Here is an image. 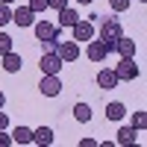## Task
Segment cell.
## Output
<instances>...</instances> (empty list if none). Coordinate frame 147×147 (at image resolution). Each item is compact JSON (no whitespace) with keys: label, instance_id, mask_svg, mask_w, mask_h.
Listing matches in <instances>:
<instances>
[{"label":"cell","instance_id":"obj_1","mask_svg":"<svg viewBox=\"0 0 147 147\" xmlns=\"http://www.w3.org/2000/svg\"><path fill=\"white\" fill-rule=\"evenodd\" d=\"M124 35V30H121V21L118 18H106L100 24V41L106 44V50L109 53H115V41Z\"/></svg>","mask_w":147,"mask_h":147},{"label":"cell","instance_id":"obj_2","mask_svg":"<svg viewBox=\"0 0 147 147\" xmlns=\"http://www.w3.org/2000/svg\"><path fill=\"white\" fill-rule=\"evenodd\" d=\"M115 71V77H118V82H132L138 77V65H136V56H121V62L112 68Z\"/></svg>","mask_w":147,"mask_h":147},{"label":"cell","instance_id":"obj_3","mask_svg":"<svg viewBox=\"0 0 147 147\" xmlns=\"http://www.w3.org/2000/svg\"><path fill=\"white\" fill-rule=\"evenodd\" d=\"M38 91L44 97H59V91H62V80H59V74H41Z\"/></svg>","mask_w":147,"mask_h":147},{"label":"cell","instance_id":"obj_4","mask_svg":"<svg viewBox=\"0 0 147 147\" xmlns=\"http://www.w3.org/2000/svg\"><path fill=\"white\" fill-rule=\"evenodd\" d=\"M38 68H41V74H59V71L65 68V62L59 59L56 50H47V53L38 59Z\"/></svg>","mask_w":147,"mask_h":147},{"label":"cell","instance_id":"obj_5","mask_svg":"<svg viewBox=\"0 0 147 147\" xmlns=\"http://www.w3.org/2000/svg\"><path fill=\"white\" fill-rule=\"evenodd\" d=\"M32 32H35V38L38 41H53V38H59V27H53L50 21H35L32 24Z\"/></svg>","mask_w":147,"mask_h":147},{"label":"cell","instance_id":"obj_6","mask_svg":"<svg viewBox=\"0 0 147 147\" xmlns=\"http://www.w3.org/2000/svg\"><path fill=\"white\" fill-rule=\"evenodd\" d=\"M71 30H74V41H77V44H80V41H91L94 35H97V32H94V24H91L88 18H80Z\"/></svg>","mask_w":147,"mask_h":147},{"label":"cell","instance_id":"obj_7","mask_svg":"<svg viewBox=\"0 0 147 147\" xmlns=\"http://www.w3.org/2000/svg\"><path fill=\"white\" fill-rule=\"evenodd\" d=\"M53 50L59 53L62 62H77V59H80V44L77 41H56Z\"/></svg>","mask_w":147,"mask_h":147},{"label":"cell","instance_id":"obj_8","mask_svg":"<svg viewBox=\"0 0 147 147\" xmlns=\"http://www.w3.org/2000/svg\"><path fill=\"white\" fill-rule=\"evenodd\" d=\"M85 56H88L91 62H103L109 56V50H106V44L100 38H91V41H85Z\"/></svg>","mask_w":147,"mask_h":147},{"label":"cell","instance_id":"obj_9","mask_svg":"<svg viewBox=\"0 0 147 147\" xmlns=\"http://www.w3.org/2000/svg\"><path fill=\"white\" fill-rule=\"evenodd\" d=\"M12 24H18V27H32V24H35V12H32L30 6L12 9Z\"/></svg>","mask_w":147,"mask_h":147},{"label":"cell","instance_id":"obj_10","mask_svg":"<svg viewBox=\"0 0 147 147\" xmlns=\"http://www.w3.org/2000/svg\"><path fill=\"white\" fill-rule=\"evenodd\" d=\"M97 85H100L103 91H112V88H118V77H115V71H112V68L97 71Z\"/></svg>","mask_w":147,"mask_h":147},{"label":"cell","instance_id":"obj_11","mask_svg":"<svg viewBox=\"0 0 147 147\" xmlns=\"http://www.w3.org/2000/svg\"><path fill=\"white\" fill-rule=\"evenodd\" d=\"M32 144L50 147V144H53V129H50V127H35V129H32Z\"/></svg>","mask_w":147,"mask_h":147},{"label":"cell","instance_id":"obj_12","mask_svg":"<svg viewBox=\"0 0 147 147\" xmlns=\"http://www.w3.org/2000/svg\"><path fill=\"white\" fill-rule=\"evenodd\" d=\"M115 53H118V56H136V38L121 35V38L115 41Z\"/></svg>","mask_w":147,"mask_h":147},{"label":"cell","instance_id":"obj_13","mask_svg":"<svg viewBox=\"0 0 147 147\" xmlns=\"http://www.w3.org/2000/svg\"><path fill=\"white\" fill-rule=\"evenodd\" d=\"M21 65H24V62H21V56H18L15 50L3 53V71H6V74H18V71H21Z\"/></svg>","mask_w":147,"mask_h":147},{"label":"cell","instance_id":"obj_14","mask_svg":"<svg viewBox=\"0 0 147 147\" xmlns=\"http://www.w3.org/2000/svg\"><path fill=\"white\" fill-rule=\"evenodd\" d=\"M124 115H127V106L121 100H115V103L106 106V121H124Z\"/></svg>","mask_w":147,"mask_h":147},{"label":"cell","instance_id":"obj_15","mask_svg":"<svg viewBox=\"0 0 147 147\" xmlns=\"http://www.w3.org/2000/svg\"><path fill=\"white\" fill-rule=\"evenodd\" d=\"M12 141L15 144H32V129L30 127H15L12 129Z\"/></svg>","mask_w":147,"mask_h":147},{"label":"cell","instance_id":"obj_16","mask_svg":"<svg viewBox=\"0 0 147 147\" xmlns=\"http://www.w3.org/2000/svg\"><path fill=\"white\" fill-rule=\"evenodd\" d=\"M74 121H77V124H88L91 121V106L88 103H77L74 106Z\"/></svg>","mask_w":147,"mask_h":147},{"label":"cell","instance_id":"obj_17","mask_svg":"<svg viewBox=\"0 0 147 147\" xmlns=\"http://www.w3.org/2000/svg\"><path fill=\"white\" fill-rule=\"evenodd\" d=\"M136 136H138V129H132V127H121V129H118V138H115V141L127 147V144H136Z\"/></svg>","mask_w":147,"mask_h":147},{"label":"cell","instance_id":"obj_18","mask_svg":"<svg viewBox=\"0 0 147 147\" xmlns=\"http://www.w3.org/2000/svg\"><path fill=\"white\" fill-rule=\"evenodd\" d=\"M80 21V15H77V12H74V9H59V27H74V24H77Z\"/></svg>","mask_w":147,"mask_h":147},{"label":"cell","instance_id":"obj_19","mask_svg":"<svg viewBox=\"0 0 147 147\" xmlns=\"http://www.w3.org/2000/svg\"><path fill=\"white\" fill-rule=\"evenodd\" d=\"M129 127H132V129H138V132L147 127V115L141 112V109H138V112H132V121H129Z\"/></svg>","mask_w":147,"mask_h":147},{"label":"cell","instance_id":"obj_20","mask_svg":"<svg viewBox=\"0 0 147 147\" xmlns=\"http://www.w3.org/2000/svg\"><path fill=\"white\" fill-rule=\"evenodd\" d=\"M9 50H12V35L0 30V56H3V53H9Z\"/></svg>","mask_w":147,"mask_h":147},{"label":"cell","instance_id":"obj_21","mask_svg":"<svg viewBox=\"0 0 147 147\" xmlns=\"http://www.w3.org/2000/svg\"><path fill=\"white\" fill-rule=\"evenodd\" d=\"M6 24H12V6L0 3V27H6Z\"/></svg>","mask_w":147,"mask_h":147},{"label":"cell","instance_id":"obj_22","mask_svg":"<svg viewBox=\"0 0 147 147\" xmlns=\"http://www.w3.org/2000/svg\"><path fill=\"white\" fill-rule=\"evenodd\" d=\"M129 3H132V0H109V9H112V12H127Z\"/></svg>","mask_w":147,"mask_h":147},{"label":"cell","instance_id":"obj_23","mask_svg":"<svg viewBox=\"0 0 147 147\" xmlns=\"http://www.w3.org/2000/svg\"><path fill=\"white\" fill-rule=\"evenodd\" d=\"M27 6L35 12V15H44V12H47V0H30Z\"/></svg>","mask_w":147,"mask_h":147},{"label":"cell","instance_id":"obj_24","mask_svg":"<svg viewBox=\"0 0 147 147\" xmlns=\"http://www.w3.org/2000/svg\"><path fill=\"white\" fill-rule=\"evenodd\" d=\"M12 144H15V141H12V136H9L6 129H0V147H12Z\"/></svg>","mask_w":147,"mask_h":147},{"label":"cell","instance_id":"obj_25","mask_svg":"<svg viewBox=\"0 0 147 147\" xmlns=\"http://www.w3.org/2000/svg\"><path fill=\"white\" fill-rule=\"evenodd\" d=\"M65 6H68V0H47V9H56L59 12V9H65Z\"/></svg>","mask_w":147,"mask_h":147},{"label":"cell","instance_id":"obj_26","mask_svg":"<svg viewBox=\"0 0 147 147\" xmlns=\"http://www.w3.org/2000/svg\"><path fill=\"white\" fill-rule=\"evenodd\" d=\"M0 129H9V115L0 109Z\"/></svg>","mask_w":147,"mask_h":147},{"label":"cell","instance_id":"obj_27","mask_svg":"<svg viewBox=\"0 0 147 147\" xmlns=\"http://www.w3.org/2000/svg\"><path fill=\"white\" fill-rule=\"evenodd\" d=\"M94 144H97L94 138H80V147H94Z\"/></svg>","mask_w":147,"mask_h":147},{"label":"cell","instance_id":"obj_28","mask_svg":"<svg viewBox=\"0 0 147 147\" xmlns=\"http://www.w3.org/2000/svg\"><path fill=\"white\" fill-rule=\"evenodd\" d=\"M3 103H6V94H3V91H0V109H3Z\"/></svg>","mask_w":147,"mask_h":147},{"label":"cell","instance_id":"obj_29","mask_svg":"<svg viewBox=\"0 0 147 147\" xmlns=\"http://www.w3.org/2000/svg\"><path fill=\"white\" fill-rule=\"evenodd\" d=\"M0 3H6V6H12V3H18V0H0Z\"/></svg>","mask_w":147,"mask_h":147},{"label":"cell","instance_id":"obj_30","mask_svg":"<svg viewBox=\"0 0 147 147\" xmlns=\"http://www.w3.org/2000/svg\"><path fill=\"white\" fill-rule=\"evenodd\" d=\"M77 3H82V6H88V3H94V0H77Z\"/></svg>","mask_w":147,"mask_h":147},{"label":"cell","instance_id":"obj_31","mask_svg":"<svg viewBox=\"0 0 147 147\" xmlns=\"http://www.w3.org/2000/svg\"><path fill=\"white\" fill-rule=\"evenodd\" d=\"M138 3H144V0H138Z\"/></svg>","mask_w":147,"mask_h":147}]
</instances>
